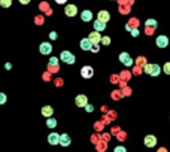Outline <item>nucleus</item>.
<instances>
[{
	"label": "nucleus",
	"instance_id": "20",
	"mask_svg": "<svg viewBox=\"0 0 170 152\" xmlns=\"http://www.w3.org/2000/svg\"><path fill=\"white\" fill-rule=\"evenodd\" d=\"M0 6L2 8H9V6H12V0H0Z\"/></svg>",
	"mask_w": 170,
	"mask_h": 152
},
{
	"label": "nucleus",
	"instance_id": "23",
	"mask_svg": "<svg viewBox=\"0 0 170 152\" xmlns=\"http://www.w3.org/2000/svg\"><path fill=\"white\" fill-rule=\"evenodd\" d=\"M163 70H164V73H166V75H170V63H166V64H164V67H163Z\"/></svg>",
	"mask_w": 170,
	"mask_h": 152
},
{
	"label": "nucleus",
	"instance_id": "31",
	"mask_svg": "<svg viewBox=\"0 0 170 152\" xmlns=\"http://www.w3.org/2000/svg\"><path fill=\"white\" fill-rule=\"evenodd\" d=\"M55 2H57V3H58V5H64V3H66V2H67V0H55Z\"/></svg>",
	"mask_w": 170,
	"mask_h": 152
},
{
	"label": "nucleus",
	"instance_id": "11",
	"mask_svg": "<svg viewBox=\"0 0 170 152\" xmlns=\"http://www.w3.org/2000/svg\"><path fill=\"white\" fill-rule=\"evenodd\" d=\"M75 103H76L78 107H85V106L88 104V100H87L85 96H78V97L75 99Z\"/></svg>",
	"mask_w": 170,
	"mask_h": 152
},
{
	"label": "nucleus",
	"instance_id": "26",
	"mask_svg": "<svg viewBox=\"0 0 170 152\" xmlns=\"http://www.w3.org/2000/svg\"><path fill=\"white\" fill-rule=\"evenodd\" d=\"M131 36H133V37H137V36H139V30H137V29H131Z\"/></svg>",
	"mask_w": 170,
	"mask_h": 152
},
{
	"label": "nucleus",
	"instance_id": "3",
	"mask_svg": "<svg viewBox=\"0 0 170 152\" xmlns=\"http://www.w3.org/2000/svg\"><path fill=\"white\" fill-rule=\"evenodd\" d=\"M119 61H121L125 67H131V66H133V63H134V61H133V58H131L127 52H121V54H119Z\"/></svg>",
	"mask_w": 170,
	"mask_h": 152
},
{
	"label": "nucleus",
	"instance_id": "30",
	"mask_svg": "<svg viewBox=\"0 0 170 152\" xmlns=\"http://www.w3.org/2000/svg\"><path fill=\"white\" fill-rule=\"evenodd\" d=\"M19 3H21V5H29L30 0H19Z\"/></svg>",
	"mask_w": 170,
	"mask_h": 152
},
{
	"label": "nucleus",
	"instance_id": "28",
	"mask_svg": "<svg viewBox=\"0 0 170 152\" xmlns=\"http://www.w3.org/2000/svg\"><path fill=\"white\" fill-rule=\"evenodd\" d=\"M49 37H51L52 40H55V39H57V33H55V32H51V33H49Z\"/></svg>",
	"mask_w": 170,
	"mask_h": 152
},
{
	"label": "nucleus",
	"instance_id": "8",
	"mask_svg": "<svg viewBox=\"0 0 170 152\" xmlns=\"http://www.w3.org/2000/svg\"><path fill=\"white\" fill-rule=\"evenodd\" d=\"M64 14H66L67 17H75V15L78 14V8H76V5H67V6L64 8Z\"/></svg>",
	"mask_w": 170,
	"mask_h": 152
},
{
	"label": "nucleus",
	"instance_id": "4",
	"mask_svg": "<svg viewBox=\"0 0 170 152\" xmlns=\"http://www.w3.org/2000/svg\"><path fill=\"white\" fill-rule=\"evenodd\" d=\"M39 52H40L42 55H49L52 52V45L49 42H42V43L39 45Z\"/></svg>",
	"mask_w": 170,
	"mask_h": 152
},
{
	"label": "nucleus",
	"instance_id": "7",
	"mask_svg": "<svg viewBox=\"0 0 170 152\" xmlns=\"http://www.w3.org/2000/svg\"><path fill=\"white\" fill-rule=\"evenodd\" d=\"M155 43H157L158 48H166L169 45V37L167 36H158L157 40H155Z\"/></svg>",
	"mask_w": 170,
	"mask_h": 152
},
{
	"label": "nucleus",
	"instance_id": "14",
	"mask_svg": "<svg viewBox=\"0 0 170 152\" xmlns=\"http://www.w3.org/2000/svg\"><path fill=\"white\" fill-rule=\"evenodd\" d=\"M60 136L58 133H51V134L48 136V142H49V145H57V143H60Z\"/></svg>",
	"mask_w": 170,
	"mask_h": 152
},
{
	"label": "nucleus",
	"instance_id": "12",
	"mask_svg": "<svg viewBox=\"0 0 170 152\" xmlns=\"http://www.w3.org/2000/svg\"><path fill=\"white\" fill-rule=\"evenodd\" d=\"M93 25H94V30H97V32H104V29H106V22L99 18H97V21H94Z\"/></svg>",
	"mask_w": 170,
	"mask_h": 152
},
{
	"label": "nucleus",
	"instance_id": "9",
	"mask_svg": "<svg viewBox=\"0 0 170 152\" xmlns=\"http://www.w3.org/2000/svg\"><path fill=\"white\" fill-rule=\"evenodd\" d=\"M157 145V137L152 134H149V136H146L145 137V146L146 148H154Z\"/></svg>",
	"mask_w": 170,
	"mask_h": 152
},
{
	"label": "nucleus",
	"instance_id": "6",
	"mask_svg": "<svg viewBox=\"0 0 170 152\" xmlns=\"http://www.w3.org/2000/svg\"><path fill=\"white\" fill-rule=\"evenodd\" d=\"M81 49H84V51H90L91 48H93V42H91V39L90 37H84V39H81Z\"/></svg>",
	"mask_w": 170,
	"mask_h": 152
},
{
	"label": "nucleus",
	"instance_id": "21",
	"mask_svg": "<svg viewBox=\"0 0 170 152\" xmlns=\"http://www.w3.org/2000/svg\"><path fill=\"white\" fill-rule=\"evenodd\" d=\"M8 100V97H6V94L5 93H0V104H5Z\"/></svg>",
	"mask_w": 170,
	"mask_h": 152
},
{
	"label": "nucleus",
	"instance_id": "22",
	"mask_svg": "<svg viewBox=\"0 0 170 152\" xmlns=\"http://www.w3.org/2000/svg\"><path fill=\"white\" fill-rule=\"evenodd\" d=\"M146 25L148 27H157V21L155 19H148L146 21Z\"/></svg>",
	"mask_w": 170,
	"mask_h": 152
},
{
	"label": "nucleus",
	"instance_id": "27",
	"mask_svg": "<svg viewBox=\"0 0 170 152\" xmlns=\"http://www.w3.org/2000/svg\"><path fill=\"white\" fill-rule=\"evenodd\" d=\"M114 151L115 152H125V148H124V146H117Z\"/></svg>",
	"mask_w": 170,
	"mask_h": 152
},
{
	"label": "nucleus",
	"instance_id": "18",
	"mask_svg": "<svg viewBox=\"0 0 170 152\" xmlns=\"http://www.w3.org/2000/svg\"><path fill=\"white\" fill-rule=\"evenodd\" d=\"M52 112H54V109H52L51 106H45V107H42V115L46 117V118L52 117Z\"/></svg>",
	"mask_w": 170,
	"mask_h": 152
},
{
	"label": "nucleus",
	"instance_id": "2",
	"mask_svg": "<svg viewBox=\"0 0 170 152\" xmlns=\"http://www.w3.org/2000/svg\"><path fill=\"white\" fill-rule=\"evenodd\" d=\"M145 72L151 76H158L161 73V67L158 64H146L145 66Z\"/></svg>",
	"mask_w": 170,
	"mask_h": 152
},
{
	"label": "nucleus",
	"instance_id": "16",
	"mask_svg": "<svg viewBox=\"0 0 170 152\" xmlns=\"http://www.w3.org/2000/svg\"><path fill=\"white\" fill-rule=\"evenodd\" d=\"M70 142H72V140H70L69 134L64 133V134L60 136V145H61V146H69V145H70Z\"/></svg>",
	"mask_w": 170,
	"mask_h": 152
},
{
	"label": "nucleus",
	"instance_id": "17",
	"mask_svg": "<svg viewBox=\"0 0 170 152\" xmlns=\"http://www.w3.org/2000/svg\"><path fill=\"white\" fill-rule=\"evenodd\" d=\"M48 66L51 70H58V58H55V57H51L49 58V63H48Z\"/></svg>",
	"mask_w": 170,
	"mask_h": 152
},
{
	"label": "nucleus",
	"instance_id": "24",
	"mask_svg": "<svg viewBox=\"0 0 170 152\" xmlns=\"http://www.w3.org/2000/svg\"><path fill=\"white\" fill-rule=\"evenodd\" d=\"M102 43L103 45H109L110 43V37H102Z\"/></svg>",
	"mask_w": 170,
	"mask_h": 152
},
{
	"label": "nucleus",
	"instance_id": "29",
	"mask_svg": "<svg viewBox=\"0 0 170 152\" xmlns=\"http://www.w3.org/2000/svg\"><path fill=\"white\" fill-rule=\"evenodd\" d=\"M5 67H6V70H11V69H12V64H11V63H6Z\"/></svg>",
	"mask_w": 170,
	"mask_h": 152
},
{
	"label": "nucleus",
	"instance_id": "19",
	"mask_svg": "<svg viewBox=\"0 0 170 152\" xmlns=\"http://www.w3.org/2000/svg\"><path fill=\"white\" fill-rule=\"evenodd\" d=\"M46 127H48V128H55V127H57V119H54L49 117V118L46 119Z\"/></svg>",
	"mask_w": 170,
	"mask_h": 152
},
{
	"label": "nucleus",
	"instance_id": "5",
	"mask_svg": "<svg viewBox=\"0 0 170 152\" xmlns=\"http://www.w3.org/2000/svg\"><path fill=\"white\" fill-rule=\"evenodd\" d=\"M93 75H94V70L91 66H84V67L81 69V76L85 78V79H90V78H93Z\"/></svg>",
	"mask_w": 170,
	"mask_h": 152
},
{
	"label": "nucleus",
	"instance_id": "1",
	"mask_svg": "<svg viewBox=\"0 0 170 152\" xmlns=\"http://www.w3.org/2000/svg\"><path fill=\"white\" fill-rule=\"evenodd\" d=\"M60 60H61L63 63H66V64H73V63L76 61L75 55H73L72 52H69V51H63V52L60 54Z\"/></svg>",
	"mask_w": 170,
	"mask_h": 152
},
{
	"label": "nucleus",
	"instance_id": "10",
	"mask_svg": "<svg viewBox=\"0 0 170 152\" xmlns=\"http://www.w3.org/2000/svg\"><path fill=\"white\" fill-rule=\"evenodd\" d=\"M81 19L84 21V22H90V21H93V12L91 11H88V9H85L81 12Z\"/></svg>",
	"mask_w": 170,
	"mask_h": 152
},
{
	"label": "nucleus",
	"instance_id": "25",
	"mask_svg": "<svg viewBox=\"0 0 170 152\" xmlns=\"http://www.w3.org/2000/svg\"><path fill=\"white\" fill-rule=\"evenodd\" d=\"M85 110H87V112H93V110H94L93 104H87V106H85Z\"/></svg>",
	"mask_w": 170,
	"mask_h": 152
},
{
	"label": "nucleus",
	"instance_id": "15",
	"mask_svg": "<svg viewBox=\"0 0 170 152\" xmlns=\"http://www.w3.org/2000/svg\"><path fill=\"white\" fill-rule=\"evenodd\" d=\"M97 18L102 19V21H104V22H107V21L110 19V14H109L107 11H100V12L97 14Z\"/></svg>",
	"mask_w": 170,
	"mask_h": 152
},
{
	"label": "nucleus",
	"instance_id": "13",
	"mask_svg": "<svg viewBox=\"0 0 170 152\" xmlns=\"http://www.w3.org/2000/svg\"><path fill=\"white\" fill-rule=\"evenodd\" d=\"M90 39H91V42L94 43V45H97L99 42H102V36H100V32H94V33H90V36H88Z\"/></svg>",
	"mask_w": 170,
	"mask_h": 152
}]
</instances>
